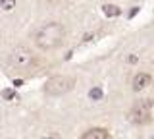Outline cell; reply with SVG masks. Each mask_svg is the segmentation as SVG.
<instances>
[{"instance_id": "obj_1", "label": "cell", "mask_w": 154, "mask_h": 139, "mask_svg": "<svg viewBox=\"0 0 154 139\" xmlns=\"http://www.w3.org/2000/svg\"><path fill=\"white\" fill-rule=\"evenodd\" d=\"M66 37V29L58 21H48L35 33V45L41 50H54L62 46Z\"/></svg>"}, {"instance_id": "obj_2", "label": "cell", "mask_w": 154, "mask_h": 139, "mask_svg": "<svg viewBox=\"0 0 154 139\" xmlns=\"http://www.w3.org/2000/svg\"><path fill=\"white\" fill-rule=\"evenodd\" d=\"M37 64V56L27 46H14L6 56V70L10 74H25Z\"/></svg>"}, {"instance_id": "obj_3", "label": "cell", "mask_w": 154, "mask_h": 139, "mask_svg": "<svg viewBox=\"0 0 154 139\" xmlns=\"http://www.w3.org/2000/svg\"><path fill=\"white\" fill-rule=\"evenodd\" d=\"M152 108H154V100L152 99H139L137 103L129 108L127 120L131 124H135V126L150 124V120H152Z\"/></svg>"}, {"instance_id": "obj_4", "label": "cell", "mask_w": 154, "mask_h": 139, "mask_svg": "<svg viewBox=\"0 0 154 139\" xmlns=\"http://www.w3.org/2000/svg\"><path fill=\"white\" fill-rule=\"evenodd\" d=\"M75 87L73 75H52L45 81V93L48 97H62Z\"/></svg>"}, {"instance_id": "obj_5", "label": "cell", "mask_w": 154, "mask_h": 139, "mask_svg": "<svg viewBox=\"0 0 154 139\" xmlns=\"http://www.w3.org/2000/svg\"><path fill=\"white\" fill-rule=\"evenodd\" d=\"M150 81L152 77L148 74H144V71H141V74H137L133 77V91H143V89H146L148 85H150Z\"/></svg>"}, {"instance_id": "obj_6", "label": "cell", "mask_w": 154, "mask_h": 139, "mask_svg": "<svg viewBox=\"0 0 154 139\" xmlns=\"http://www.w3.org/2000/svg\"><path fill=\"white\" fill-rule=\"evenodd\" d=\"M81 139H110V133L104 128H91L81 135Z\"/></svg>"}, {"instance_id": "obj_7", "label": "cell", "mask_w": 154, "mask_h": 139, "mask_svg": "<svg viewBox=\"0 0 154 139\" xmlns=\"http://www.w3.org/2000/svg\"><path fill=\"white\" fill-rule=\"evenodd\" d=\"M102 12L108 17H114V16H118V14H119V8L114 6V4H104V6H102Z\"/></svg>"}, {"instance_id": "obj_8", "label": "cell", "mask_w": 154, "mask_h": 139, "mask_svg": "<svg viewBox=\"0 0 154 139\" xmlns=\"http://www.w3.org/2000/svg\"><path fill=\"white\" fill-rule=\"evenodd\" d=\"M0 6H2V10H12V8L16 6V0H2Z\"/></svg>"}, {"instance_id": "obj_9", "label": "cell", "mask_w": 154, "mask_h": 139, "mask_svg": "<svg viewBox=\"0 0 154 139\" xmlns=\"http://www.w3.org/2000/svg\"><path fill=\"white\" fill-rule=\"evenodd\" d=\"M91 99H93V100H100V99H102V91H100L98 87H94L93 91H91Z\"/></svg>"}, {"instance_id": "obj_10", "label": "cell", "mask_w": 154, "mask_h": 139, "mask_svg": "<svg viewBox=\"0 0 154 139\" xmlns=\"http://www.w3.org/2000/svg\"><path fill=\"white\" fill-rule=\"evenodd\" d=\"M2 97L4 99H14L16 95H14V91H2Z\"/></svg>"}, {"instance_id": "obj_11", "label": "cell", "mask_w": 154, "mask_h": 139, "mask_svg": "<svg viewBox=\"0 0 154 139\" xmlns=\"http://www.w3.org/2000/svg\"><path fill=\"white\" fill-rule=\"evenodd\" d=\"M46 2H50V4H54V2H58V0H46Z\"/></svg>"}, {"instance_id": "obj_12", "label": "cell", "mask_w": 154, "mask_h": 139, "mask_svg": "<svg viewBox=\"0 0 154 139\" xmlns=\"http://www.w3.org/2000/svg\"><path fill=\"white\" fill-rule=\"evenodd\" d=\"M0 2H2V0H0Z\"/></svg>"}, {"instance_id": "obj_13", "label": "cell", "mask_w": 154, "mask_h": 139, "mask_svg": "<svg viewBox=\"0 0 154 139\" xmlns=\"http://www.w3.org/2000/svg\"><path fill=\"white\" fill-rule=\"evenodd\" d=\"M50 139H52V137H50Z\"/></svg>"}]
</instances>
